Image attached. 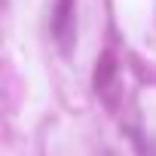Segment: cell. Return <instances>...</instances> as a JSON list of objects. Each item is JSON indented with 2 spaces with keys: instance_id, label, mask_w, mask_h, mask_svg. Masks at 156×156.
I'll use <instances>...</instances> for the list:
<instances>
[{
  "instance_id": "6da1fadb",
  "label": "cell",
  "mask_w": 156,
  "mask_h": 156,
  "mask_svg": "<svg viewBox=\"0 0 156 156\" xmlns=\"http://www.w3.org/2000/svg\"><path fill=\"white\" fill-rule=\"evenodd\" d=\"M73 6H76V0H55V6H52V37L64 52L73 46V25H76Z\"/></svg>"
},
{
  "instance_id": "7a4b0ae2",
  "label": "cell",
  "mask_w": 156,
  "mask_h": 156,
  "mask_svg": "<svg viewBox=\"0 0 156 156\" xmlns=\"http://www.w3.org/2000/svg\"><path fill=\"white\" fill-rule=\"evenodd\" d=\"M113 80H116V58H113V52H101V58L95 64V89L104 92Z\"/></svg>"
}]
</instances>
